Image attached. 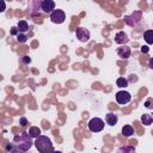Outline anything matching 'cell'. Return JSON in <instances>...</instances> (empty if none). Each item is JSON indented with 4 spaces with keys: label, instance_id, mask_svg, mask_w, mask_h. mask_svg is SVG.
<instances>
[{
    "label": "cell",
    "instance_id": "cell-1",
    "mask_svg": "<svg viewBox=\"0 0 153 153\" xmlns=\"http://www.w3.org/2000/svg\"><path fill=\"white\" fill-rule=\"evenodd\" d=\"M32 137L29 135V133H25V131H22L19 134H17L14 137H13V145L18 148H20L22 151L26 152L29 151L32 145H35V142H32L31 140Z\"/></svg>",
    "mask_w": 153,
    "mask_h": 153
},
{
    "label": "cell",
    "instance_id": "cell-2",
    "mask_svg": "<svg viewBox=\"0 0 153 153\" xmlns=\"http://www.w3.org/2000/svg\"><path fill=\"white\" fill-rule=\"evenodd\" d=\"M35 146L39 153H53L54 152L51 140L44 135H41L35 140Z\"/></svg>",
    "mask_w": 153,
    "mask_h": 153
},
{
    "label": "cell",
    "instance_id": "cell-3",
    "mask_svg": "<svg viewBox=\"0 0 153 153\" xmlns=\"http://www.w3.org/2000/svg\"><path fill=\"white\" fill-rule=\"evenodd\" d=\"M142 19V12L141 11H134L130 16H126L124 17V23L128 26H136Z\"/></svg>",
    "mask_w": 153,
    "mask_h": 153
},
{
    "label": "cell",
    "instance_id": "cell-4",
    "mask_svg": "<svg viewBox=\"0 0 153 153\" xmlns=\"http://www.w3.org/2000/svg\"><path fill=\"white\" fill-rule=\"evenodd\" d=\"M87 127L92 133H99L104 129V121L99 117H93L90 120Z\"/></svg>",
    "mask_w": 153,
    "mask_h": 153
},
{
    "label": "cell",
    "instance_id": "cell-5",
    "mask_svg": "<svg viewBox=\"0 0 153 153\" xmlns=\"http://www.w3.org/2000/svg\"><path fill=\"white\" fill-rule=\"evenodd\" d=\"M66 19V14L62 10H54L51 13H50V20L55 24H62Z\"/></svg>",
    "mask_w": 153,
    "mask_h": 153
},
{
    "label": "cell",
    "instance_id": "cell-6",
    "mask_svg": "<svg viewBox=\"0 0 153 153\" xmlns=\"http://www.w3.org/2000/svg\"><path fill=\"white\" fill-rule=\"evenodd\" d=\"M130 100H131V94L129 92H127V91H118L116 93V102L118 104L124 105V104H128Z\"/></svg>",
    "mask_w": 153,
    "mask_h": 153
},
{
    "label": "cell",
    "instance_id": "cell-7",
    "mask_svg": "<svg viewBox=\"0 0 153 153\" xmlns=\"http://www.w3.org/2000/svg\"><path fill=\"white\" fill-rule=\"evenodd\" d=\"M75 36L80 42H87L90 39V31L85 27H76L75 30Z\"/></svg>",
    "mask_w": 153,
    "mask_h": 153
},
{
    "label": "cell",
    "instance_id": "cell-8",
    "mask_svg": "<svg viewBox=\"0 0 153 153\" xmlns=\"http://www.w3.org/2000/svg\"><path fill=\"white\" fill-rule=\"evenodd\" d=\"M117 55L121 57V59H124V60H127V59H129L130 57V55H131V50H130V48L128 47V45H121L120 48H117Z\"/></svg>",
    "mask_w": 153,
    "mask_h": 153
},
{
    "label": "cell",
    "instance_id": "cell-9",
    "mask_svg": "<svg viewBox=\"0 0 153 153\" xmlns=\"http://www.w3.org/2000/svg\"><path fill=\"white\" fill-rule=\"evenodd\" d=\"M55 10V2L53 0H43L42 1V11L45 13H51Z\"/></svg>",
    "mask_w": 153,
    "mask_h": 153
},
{
    "label": "cell",
    "instance_id": "cell-10",
    "mask_svg": "<svg viewBox=\"0 0 153 153\" xmlns=\"http://www.w3.org/2000/svg\"><path fill=\"white\" fill-rule=\"evenodd\" d=\"M128 41H129V38H128V36H127V33H126L124 31H118V32L115 35V42H116L117 44L124 45Z\"/></svg>",
    "mask_w": 153,
    "mask_h": 153
},
{
    "label": "cell",
    "instance_id": "cell-11",
    "mask_svg": "<svg viewBox=\"0 0 153 153\" xmlns=\"http://www.w3.org/2000/svg\"><path fill=\"white\" fill-rule=\"evenodd\" d=\"M30 8L32 10V13L33 14H41L42 12V1L41 0H36V1H32L30 4Z\"/></svg>",
    "mask_w": 153,
    "mask_h": 153
},
{
    "label": "cell",
    "instance_id": "cell-12",
    "mask_svg": "<svg viewBox=\"0 0 153 153\" xmlns=\"http://www.w3.org/2000/svg\"><path fill=\"white\" fill-rule=\"evenodd\" d=\"M105 122L109 124V126H115L116 123H117V116L115 115V114H112V112H109V114H106V116H105Z\"/></svg>",
    "mask_w": 153,
    "mask_h": 153
},
{
    "label": "cell",
    "instance_id": "cell-13",
    "mask_svg": "<svg viewBox=\"0 0 153 153\" xmlns=\"http://www.w3.org/2000/svg\"><path fill=\"white\" fill-rule=\"evenodd\" d=\"M17 29H18V31H19L20 33L26 32V31L29 30V24H27V22H26V20H19L18 24H17Z\"/></svg>",
    "mask_w": 153,
    "mask_h": 153
},
{
    "label": "cell",
    "instance_id": "cell-14",
    "mask_svg": "<svg viewBox=\"0 0 153 153\" xmlns=\"http://www.w3.org/2000/svg\"><path fill=\"white\" fill-rule=\"evenodd\" d=\"M122 134H123V136L129 137V136H131V135L134 134V128H133L131 126H129V124L123 126V127H122Z\"/></svg>",
    "mask_w": 153,
    "mask_h": 153
},
{
    "label": "cell",
    "instance_id": "cell-15",
    "mask_svg": "<svg viewBox=\"0 0 153 153\" xmlns=\"http://www.w3.org/2000/svg\"><path fill=\"white\" fill-rule=\"evenodd\" d=\"M27 133L32 139H37L38 136H41V129L38 127H30Z\"/></svg>",
    "mask_w": 153,
    "mask_h": 153
},
{
    "label": "cell",
    "instance_id": "cell-16",
    "mask_svg": "<svg viewBox=\"0 0 153 153\" xmlns=\"http://www.w3.org/2000/svg\"><path fill=\"white\" fill-rule=\"evenodd\" d=\"M143 39L147 44H153V30H146L143 32Z\"/></svg>",
    "mask_w": 153,
    "mask_h": 153
},
{
    "label": "cell",
    "instance_id": "cell-17",
    "mask_svg": "<svg viewBox=\"0 0 153 153\" xmlns=\"http://www.w3.org/2000/svg\"><path fill=\"white\" fill-rule=\"evenodd\" d=\"M141 122H142L143 126H149V124H152V122H153L152 115H149V114H143V115L141 116Z\"/></svg>",
    "mask_w": 153,
    "mask_h": 153
},
{
    "label": "cell",
    "instance_id": "cell-18",
    "mask_svg": "<svg viewBox=\"0 0 153 153\" xmlns=\"http://www.w3.org/2000/svg\"><path fill=\"white\" fill-rule=\"evenodd\" d=\"M117 153H134L133 146H122L117 149Z\"/></svg>",
    "mask_w": 153,
    "mask_h": 153
},
{
    "label": "cell",
    "instance_id": "cell-19",
    "mask_svg": "<svg viewBox=\"0 0 153 153\" xmlns=\"http://www.w3.org/2000/svg\"><path fill=\"white\" fill-rule=\"evenodd\" d=\"M128 84H129V81H128L126 78H122V76L116 80V85H117L118 87H127Z\"/></svg>",
    "mask_w": 153,
    "mask_h": 153
},
{
    "label": "cell",
    "instance_id": "cell-20",
    "mask_svg": "<svg viewBox=\"0 0 153 153\" xmlns=\"http://www.w3.org/2000/svg\"><path fill=\"white\" fill-rule=\"evenodd\" d=\"M27 38H29V37H27L25 33H20V32H19V33L17 35V41H18L19 43H25V42L27 41Z\"/></svg>",
    "mask_w": 153,
    "mask_h": 153
},
{
    "label": "cell",
    "instance_id": "cell-21",
    "mask_svg": "<svg viewBox=\"0 0 153 153\" xmlns=\"http://www.w3.org/2000/svg\"><path fill=\"white\" fill-rule=\"evenodd\" d=\"M145 108L146 109H153V98H147L145 100Z\"/></svg>",
    "mask_w": 153,
    "mask_h": 153
},
{
    "label": "cell",
    "instance_id": "cell-22",
    "mask_svg": "<svg viewBox=\"0 0 153 153\" xmlns=\"http://www.w3.org/2000/svg\"><path fill=\"white\" fill-rule=\"evenodd\" d=\"M8 153H24V151H22L20 148H18V147H16V146L13 145V147L8 151Z\"/></svg>",
    "mask_w": 153,
    "mask_h": 153
},
{
    "label": "cell",
    "instance_id": "cell-23",
    "mask_svg": "<svg viewBox=\"0 0 153 153\" xmlns=\"http://www.w3.org/2000/svg\"><path fill=\"white\" fill-rule=\"evenodd\" d=\"M22 62H23L24 65H29V63L31 62V59H30V56H27V55L23 56V57H22Z\"/></svg>",
    "mask_w": 153,
    "mask_h": 153
},
{
    "label": "cell",
    "instance_id": "cell-24",
    "mask_svg": "<svg viewBox=\"0 0 153 153\" xmlns=\"http://www.w3.org/2000/svg\"><path fill=\"white\" fill-rule=\"evenodd\" d=\"M19 124H20L22 127H26V126H27V120H26L25 117H20V118H19Z\"/></svg>",
    "mask_w": 153,
    "mask_h": 153
},
{
    "label": "cell",
    "instance_id": "cell-25",
    "mask_svg": "<svg viewBox=\"0 0 153 153\" xmlns=\"http://www.w3.org/2000/svg\"><path fill=\"white\" fill-rule=\"evenodd\" d=\"M141 53H143V54L148 53V47H147V45H142V47H141Z\"/></svg>",
    "mask_w": 153,
    "mask_h": 153
},
{
    "label": "cell",
    "instance_id": "cell-26",
    "mask_svg": "<svg viewBox=\"0 0 153 153\" xmlns=\"http://www.w3.org/2000/svg\"><path fill=\"white\" fill-rule=\"evenodd\" d=\"M18 33H19L18 29H17V27H12V30H11V35H18Z\"/></svg>",
    "mask_w": 153,
    "mask_h": 153
},
{
    "label": "cell",
    "instance_id": "cell-27",
    "mask_svg": "<svg viewBox=\"0 0 153 153\" xmlns=\"http://www.w3.org/2000/svg\"><path fill=\"white\" fill-rule=\"evenodd\" d=\"M148 67L153 71V57H151V59L148 60Z\"/></svg>",
    "mask_w": 153,
    "mask_h": 153
},
{
    "label": "cell",
    "instance_id": "cell-28",
    "mask_svg": "<svg viewBox=\"0 0 153 153\" xmlns=\"http://www.w3.org/2000/svg\"><path fill=\"white\" fill-rule=\"evenodd\" d=\"M53 153H62V152H60V151H54Z\"/></svg>",
    "mask_w": 153,
    "mask_h": 153
},
{
    "label": "cell",
    "instance_id": "cell-29",
    "mask_svg": "<svg viewBox=\"0 0 153 153\" xmlns=\"http://www.w3.org/2000/svg\"><path fill=\"white\" fill-rule=\"evenodd\" d=\"M152 115H153V114H152ZM152 117H153V116H152Z\"/></svg>",
    "mask_w": 153,
    "mask_h": 153
}]
</instances>
